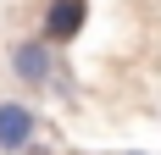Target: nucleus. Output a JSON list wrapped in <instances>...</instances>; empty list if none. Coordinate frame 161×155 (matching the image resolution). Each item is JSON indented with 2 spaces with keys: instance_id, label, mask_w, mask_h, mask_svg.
<instances>
[{
  "instance_id": "nucleus-4",
  "label": "nucleus",
  "mask_w": 161,
  "mask_h": 155,
  "mask_svg": "<svg viewBox=\"0 0 161 155\" xmlns=\"http://www.w3.org/2000/svg\"><path fill=\"white\" fill-rule=\"evenodd\" d=\"M128 155H145V150H128Z\"/></svg>"
},
{
  "instance_id": "nucleus-2",
  "label": "nucleus",
  "mask_w": 161,
  "mask_h": 155,
  "mask_svg": "<svg viewBox=\"0 0 161 155\" xmlns=\"http://www.w3.org/2000/svg\"><path fill=\"white\" fill-rule=\"evenodd\" d=\"M39 144V111L28 100H0V155H28Z\"/></svg>"
},
{
  "instance_id": "nucleus-3",
  "label": "nucleus",
  "mask_w": 161,
  "mask_h": 155,
  "mask_svg": "<svg viewBox=\"0 0 161 155\" xmlns=\"http://www.w3.org/2000/svg\"><path fill=\"white\" fill-rule=\"evenodd\" d=\"M83 22H89V0H50V6H45V22H39V33L61 50V45H72V39L83 33Z\"/></svg>"
},
{
  "instance_id": "nucleus-1",
  "label": "nucleus",
  "mask_w": 161,
  "mask_h": 155,
  "mask_svg": "<svg viewBox=\"0 0 161 155\" xmlns=\"http://www.w3.org/2000/svg\"><path fill=\"white\" fill-rule=\"evenodd\" d=\"M6 67H11V78L22 83V89H50L56 83V45H50L45 33H28V39H17L11 56H6Z\"/></svg>"
}]
</instances>
